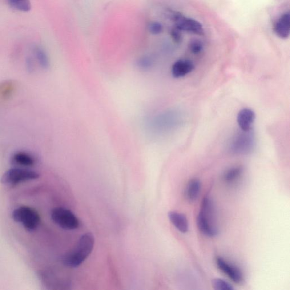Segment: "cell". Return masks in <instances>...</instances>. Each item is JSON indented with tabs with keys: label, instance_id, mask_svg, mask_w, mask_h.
<instances>
[{
	"label": "cell",
	"instance_id": "1",
	"mask_svg": "<svg viewBox=\"0 0 290 290\" xmlns=\"http://www.w3.org/2000/svg\"><path fill=\"white\" fill-rule=\"evenodd\" d=\"M95 238L91 233H87L79 240L73 250L64 255L63 264L68 267L76 268L81 265L93 250Z\"/></svg>",
	"mask_w": 290,
	"mask_h": 290
},
{
	"label": "cell",
	"instance_id": "2",
	"mask_svg": "<svg viewBox=\"0 0 290 290\" xmlns=\"http://www.w3.org/2000/svg\"><path fill=\"white\" fill-rule=\"evenodd\" d=\"M197 225L203 235L215 237L218 235L219 229L215 222V208L212 200L205 197L201 203V211L197 217Z\"/></svg>",
	"mask_w": 290,
	"mask_h": 290
},
{
	"label": "cell",
	"instance_id": "3",
	"mask_svg": "<svg viewBox=\"0 0 290 290\" xmlns=\"http://www.w3.org/2000/svg\"><path fill=\"white\" fill-rule=\"evenodd\" d=\"M16 222L21 223L26 230L32 231L37 228L40 223V217L35 209L27 206L16 209L12 215Z\"/></svg>",
	"mask_w": 290,
	"mask_h": 290
},
{
	"label": "cell",
	"instance_id": "4",
	"mask_svg": "<svg viewBox=\"0 0 290 290\" xmlns=\"http://www.w3.org/2000/svg\"><path fill=\"white\" fill-rule=\"evenodd\" d=\"M51 219L59 227L66 230H74L79 227L78 218L70 210L56 208L51 212Z\"/></svg>",
	"mask_w": 290,
	"mask_h": 290
},
{
	"label": "cell",
	"instance_id": "5",
	"mask_svg": "<svg viewBox=\"0 0 290 290\" xmlns=\"http://www.w3.org/2000/svg\"><path fill=\"white\" fill-rule=\"evenodd\" d=\"M39 178V174L34 171L22 168H13L4 173L1 181L3 184L14 185Z\"/></svg>",
	"mask_w": 290,
	"mask_h": 290
},
{
	"label": "cell",
	"instance_id": "6",
	"mask_svg": "<svg viewBox=\"0 0 290 290\" xmlns=\"http://www.w3.org/2000/svg\"><path fill=\"white\" fill-rule=\"evenodd\" d=\"M255 146V138L251 131H242L233 138L231 144L232 152L238 155L250 154Z\"/></svg>",
	"mask_w": 290,
	"mask_h": 290
},
{
	"label": "cell",
	"instance_id": "7",
	"mask_svg": "<svg viewBox=\"0 0 290 290\" xmlns=\"http://www.w3.org/2000/svg\"><path fill=\"white\" fill-rule=\"evenodd\" d=\"M216 263L220 271L223 272L234 283L237 284L243 283L244 281L243 273L236 265L229 263L224 258L220 256H217L216 258Z\"/></svg>",
	"mask_w": 290,
	"mask_h": 290
},
{
	"label": "cell",
	"instance_id": "8",
	"mask_svg": "<svg viewBox=\"0 0 290 290\" xmlns=\"http://www.w3.org/2000/svg\"><path fill=\"white\" fill-rule=\"evenodd\" d=\"M176 28L181 31H185L187 33L199 35H203L204 30L202 25L195 19L187 18L182 14L175 22Z\"/></svg>",
	"mask_w": 290,
	"mask_h": 290
},
{
	"label": "cell",
	"instance_id": "9",
	"mask_svg": "<svg viewBox=\"0 0 290 290\" xmlns=\"http://www.w3.org/2000/svg\"><path fill=\"white\" fill-rule=\"evenodd\" d=\"M194 64L190 60L180 59L173 64L171 73L175 78L184 77L194 70Z\"/></svg>",
	"mask_w": 290,
	"mask_h": 290
},
{
	"label": "cell",
	"instance_id": "10",
	"mask_svg": "<svg viewBox=\"0 0 290 290\" xmlns=\"http://www.w3.org/2000/svg\"><path fill=\"white\" fill-rule=\"evenodd\" d=\"M255 118V112L250 108H244L237 115V122L241 131L248 132L252 130Z\"/></svg>",
	"mask_w": 290,
	"mask_h": 290
},
{
	"label": "cell",
	"instance_id": "11",
	"mask_svg": "<svg viewBox=\"0 0 290 290\" xmlns=\"http://www.w3.org/2000/svg\"><path fill=\"white\" fill-rule=\"evenodd\" d=\"M11 162L15 166L30 167L34 166L36 163L35 157L29 152L17 151L11 156Z\"/></svg>",
	"mask_w": 290,
	"mask_h": 290
},
{
	"label": "cell",
	"instance_id": "12",
	"mask_svg": "<svg viewBox=\"0 0 290 290\" xmlns=\"http://www.w3.org/2000/svg\"><path fill=\"white\" fill-rule=\"evenodd\" d=\"M290 13L289 12L282 15L275 23L274 27L276 35L279 37L287 39L290 35Z\"/></svg>",
	"mask_w": 290,
	"mask_h": 290
},
{
	"label": "cell",
	"instance_id": "13",
	"mask_svg": "<svg viewBox=\"0 0 290 290\" xmlns=\"http://www.w3.org/2000/svg\"><path fill=\"white\" fill-rule=\"evenodd\" d=\"M168 218L171 223L180 232L185 233L188 231V221L182 213L171 211L168 213Z\"/></svg>",
	"mask_w": 290,
	"mask_h": 290
},
{
	"label": "cell",
	"instance_id": "14",
	"mask_svg": "<svg viewBox=\"0 0 290 290\" xmlns=\"http://www.w3.org/2000/svg\"><path fill=\"white\" fill-rule=\"evenodd\" d=\"M17 88L14 80H6L0 83V102H6L13 96Z\"/></svg>",
	"mask_w": 290,
	"mask_h": 290
},
{
	"label": "cell",
	"instance_id": "15",
	"mask_svg": "<svg viewBox=\"0 0 290 290\" xmlns=\"http://www.w3.org/2000/svg\"><path fill=\"white\" fill-rule=\"evenodd\" d=\"M201 187V182L199 179H192L189 181L185 190V195L189 201L193 202L198 198Z\"/></svg>",
	"mask_w": 290,
	"mask_h": 290
},
{
	"label": "cell",
	"instance_id": "16",
	"mask_svg": "<svg viewBox=\"0 0 290 290\" xmlns=\"http://www.w3.org/2000/svg\"><path fill=\"white\" fill-rule=\"evenodd\" d=\"M33 53L40 67L43 69H48L50 67V59L44 48L36 45L33 48Z\"/></svg>",
	"mask_w": 290,
	"mask_h": 290
},
{
	"label": "cell",
	"instance_id": "17",
	"mask_svg": "<svg viewBox=\"0 0 290 290\" xmlns=\"http://www.w3.org/2000/svg\"><path fill=\"white\" fill-rule=\"evenodd\" d=\"M243 173V167L242 166L232 167L225 172L223 175L224 180L227 183H232L239 179Z\"/></svg>",
	"mask_w": 290,
	"mask_h": 290
},
{
	"label": "cell",
	"instance_id": "18",
	"mask_svg": "<svg viewBox=\"0 0 290 290\" xmlns=\"http://www.w3.org/2000/svg\"><path fill=\"white\" fill-rule=\"evenodd\" d=\"M13 9L21 12H29L31 9L30 0H6Z\"/></svg>",
	"mask_w": 290,
	"mask_h": 290
},
{
	"label": "cell",
	"instance_id": "19",
	"mask_svg": "<svg viewBox=\"0 0 290 290\" xmlns=\"http://www.w3.org/2000/svg\"><path fill=\"white\" fill-rule=\"evenodd\" d=\"M213 289L216 290H234L233 286L227 281L221 279L212 280Z\"/></svg>",
	"mask_w": 290,
	"mask_h": 290
},
{
	"label": "cell",
	"instance_id": "20",
	"mask_svg": "<svg viewBox=\"0 0 290 290\" xmlns=\"http://www.w3.org/2000/svg\"><path fill=\"white\" fill-rule=\"evenodd\" d=\"M189 50L193 55H199L204 50V44L201 40L193 39L189 44Z\"/></svg>",
	"mask_w": 290,
	"mask_h": 290
},
{
	"label": "cell",
	"instance_id": "21",
	"mask_svg": "<svg viewBox=\"0 0 290 290\" xmlns=\"http://www.w3.org/2000/svg\"><path fill=\"white\" fill-rule=\"evenodd\" d=\"M163 26L162 24L158 22H152L149 25V31L154 35H158L162 33Z\"/></svg>",
	"mask_w": 290,
	"mask_h": 290
},
{
	"label": "cell",
	"instance_id": "22",
	"mask_svg": "<svg viewBox=\"0 0 290 290\" xmlns=\"http://www.w3.org/2000/svg\"><path fill=\"white\" fill-rule=\"evenodd\" d=\"M171 35L172 39L177 43H180L181 39H181L182 38V36H181V31L176 27L172 29Z\"/></svg>",
	"mask_w": 290,
	"mask_h": 290
},
{
	"label": "cell",
	"instance_id": "23",
	"mask_svg": "<svg viewBox=\"0 0 290 290\" xmlns=\"http://www.w3.org/2000/svg\"><path fill=\"white\" fill-rule=\"evenodd\" d=\"M139 64L140 66L143 67H150L152 64V60L148 56H144L139 60Z\"/></svg>",
	"mask_w": 290,
	"mask_h": 290
}]
</instances>
